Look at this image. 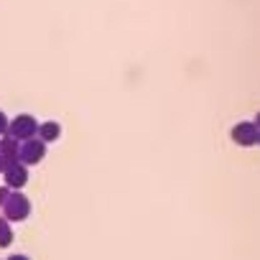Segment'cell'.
Listing matches in <instances>:
<instances>
[{
    "label": "cell",
    "instance_id": "cell-1",
    "mask_svg": "<svg viewBox=\"0 0 260 260\" xmlns=\"http://www.w3.org/2000/svg\"><path fill=\"white\" fill-rule=\"evenodd\" d=\"M28 214H31V202H28L21 191H13V194L6 199V204H3V217H6L8 222H23Z\"/></svg>",
    "mask_w": 260,
    "mask_h": 260
},
{
    "label": "cell",
    "instance_id": "cell-2",
    "mask_svg": "<svg viewBox=\"0 0 260 260\" xmlns=\"http://www.w3.org/2000/svg\"><path fill=\"white\" fill-rule=\"evenodd\" d=\"M36 130H39V122L31 117V115H18L13 122H8V133H11V138H16V141H31L34 136H36Z\"/></svg>",
    "mask_w": 260,
    "mask_h": 260
},
{
    "label": "cell",
    "instance_id": "cell-3",
    "mask_svg": "<svg viewBox=\"0 0 260 260\" xmlns=\"http://www.w3.org/2000/svg\"><path fill=\"white\" fill-rule=\"evenodd\" d=\"M46 156V143L39 141V138H31V141H23L21 143V151H18V161L23 166H34V164H41V158Z\"/></svg>",
    "mask_w": 260,
    "mask_h": 260
},
{
    "label": "cell",
    "instance_id": "cell-4",
    "mask_svg": "<svg viewBox=\"0 0 260 260\" xmlns=\"http://www.w3.org/2000/svg\"><path fill=\"white\" fill-rule=\"evenodd\" d=\"M257 125L255 122H237L232 127V138L237 146H255L257 143Z\"/></svg>",
    "mask_w": 260,
    "mask_h": 260
},
{
    "label": "cell",
    "instance_id": "cell-5",
    "mask_svg": "<svg viewBox=\"0 0 260 260\" xmlns=\"http://www.w3.org/2000/svg\"><path fill=\"white\" fill-rule=\"evenodd\" d=\"M3 176H6V186H8V189H23L26 181H28V169H26L21 161H13V164L3 171Z\"/></svg>",
    "mask_w": 260,
    "mask_h": 260
},
{
    "label": "cell",
    "instance_id": "cell-6",
    "mask_svg": "<svg viewBox=\"0 0 260 260\" xmlns=\"http://www.w3.org/2000/svg\"><path fill=\"white\" fill-rule=\"evenodd\" d=\"M36 136H39V141L51 143V141H56V138L61 136V125H59V122H54V120L41 122V125H39V130H36Z\"/></svg>",
    "mask_w": 260,
    "mask_h": 260
},
{
    "label": "cell",
    "instance_id": "cell-7",
    "mask_svg": "<svg viewBox=\"0 0 260 260\" xmlns=\"http://www.w3.org/2000/svg\"><path fill=\"white\" fill-rule=\"evenodd\" d=\"M18 151H21V141L6 136V138H0V153H3L6 158L11 161H18Z\"/></svg>",
    "mask_w": 260,
    "mask_h": 260
},
{
    "label": "cell",
    "instance_id": "cell-8",
    "mask_svg": "<svg viewBox=\"0 0 260 260\" xmlns=\"http://www.w3.org/2000/svg\"><path fill=\"white\" fill-rule=\"evenodd\" d=\"M11 242H13V230L6 217H0V247H8Z\"/></svg>",
    "mask_w": 260,
    "mask_h": 260
},
{
    "label": "cell",
    "instance_id": "cell-9",
    "mask_svg": "<svg viewBox=\"0 0 260 260\" xmlns=\"http://www.w3.org/2000/svg\"><path fill=\"white\" fill-rule=\"evenodd\" d=\"M11 164H13V161H11V158H6V156H3V153H0V174H3V171H6V169H8V166H11Z\"/></svg>",
    "mask_w": 260,
    "mask_h": 260
},
{
    "label": "cell",
    "instance_id": "cell-10",
    "mask_svg": "<svg viewBox=\"0 0 260 260\" xmlns=\"http://www.w3.org/2000/svg\"><path fill=\"white\" fill-rule=\"evenodd\" d=\"M3 133H8V120H6L3 112H0V136H3Z\"/></svg>",
    "mask_w": 260,
    "mask_h": 260
},
{
    "label": "cell",
    "instance_id": "cell-11",
    "mask_svg": "<svg viewBox=\"0 0 260 260\" xmlns=\"http://www.w3.org/2000/svg\"><path fill=\"white\" fill-rule=\"evenodd\" d=\"M8 197H11V189H8V186H3V189H0V207L6 204V199H8Z\"/></svg>",
    "mask_w": 260,
    "mask_h": 260
},
{
    "label": "cell",
    "instance_id": "cell-12",
    "mask_svg": "<svg viewBox=\"0 0 260 260\" xmlns=\"http://www.w3.org/2000/svg\"><path fill=\"white\" fill-rule=\"evenodd\" d=\"M8 260H28L26 255H13V257H8Z\"/></svg>",
    "mask_w": 260,
    "mask_h": 260
},
{
    "label": "cell",
    "instance_id": "cell-13",
    "mask_svg": "<svg viewBox=\"0 0 260 260\" xmlns=\"http://www.w3.org/2000/svg\"><path fill=\"white\" fill-rule=\"evenodd\" d=\"M255 125H257V127H260V112H257V120H255Z\"/></svg>",
    "mask_w": 260,
    "mask_h": 260
},
{
    "label": "cell",
    "instance_id": "cell-14",
    "mask_svg": "<svg viewBox=\"0 0 260 260\" xmlns=\"http://www.w3.org/2000/svg\"><path fill=\"white\" fill-rule=\"evenodd\" d=\"M257 143H260V133H257Z\"/></svg>",
    "mask_w": 260,
    "mask_h": 260
}]
</instances>
